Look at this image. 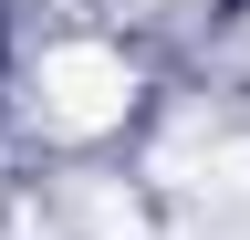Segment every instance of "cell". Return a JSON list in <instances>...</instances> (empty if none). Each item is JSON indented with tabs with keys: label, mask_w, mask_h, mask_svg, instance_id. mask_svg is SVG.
I'll use <instances>...</instances> for the list:
<instances>
[{
	"label": "cell",
	"mask_w": 250,
	"mask_h": 240,
	"mask_svg": "<svg viewBox=\"0 0 250 240\" xmlns=\"http://www.w3.org/2000/svg\"><path fill=\"white\" fill-rule=\"evenodd\" d=\"M31 115L52 136H115L136 115V63L115 42H52L31 63Z\"/></svg>",
	"instance_id": "cell-1"
}]
</instances>
